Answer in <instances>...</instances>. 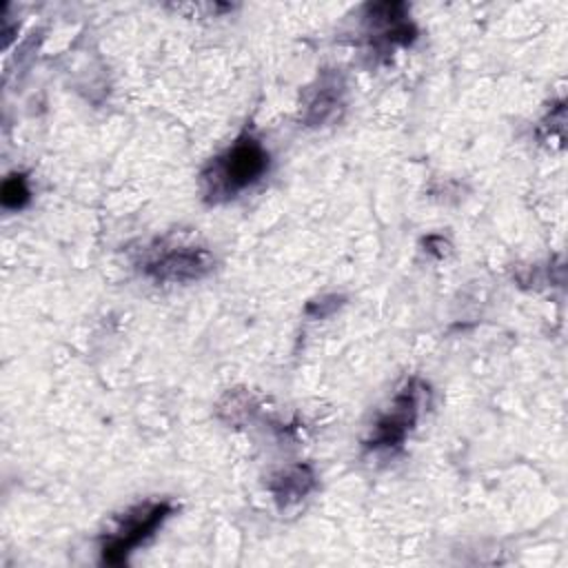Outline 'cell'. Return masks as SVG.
Here are the masks:
<instances>
[{
	"instance_id": "cell-1",
	"label": "cell",
	"mask_w": 568,
	"mask_h": 568,
	"mask_svg": "<svg viewBox=\"0 0 568 568\" xmlns=\"http://www.w3.org/2000/svg\"><path fill=\"white\" fill-rule=\"evenodd\" d=\"M268 169V153L253 135L237 138L202 173L206 197L229 200L255 184Z\"/></svg>"
},
{
	"instance_id": "cell-2",
	"label": "cell",
	"mask_w": 568,
	"mask_h": 568,
	"mask_svg": "<svg viewBox=\"0 0 568 568\" xmlns=\"http://www.w3.org/2000/svg\"><path fill=\"white\" fill-rule=\"evenodd\" d=\"M169 513L171 504L166 501H146L126 510L102 544V561L113 566L122 564L126 555L166 519Z\"/></svg>"
},
{
	"instance_id": "cell-3",
	"label": "cell",
	"mask_w": 568,
	"mask_h": 568,
	"mask_svg": "<svg viewBox=\"0 0 568 568\" xmlns=\"http://www.w3.org/2000/svg\"><path fill=\"white\" fill-rule=\"evenodd\" d=\"M213 266V255L204 248H171L144 264V273L155 282H189L206 275Z\"/></svg>"
},
{
	"instance_id": "cell-4",
	"label": "cell",
	"mask_w": 568,
	"mask_h": 568,
	"mask_svg": "<svg viewBox=\"0 0 568 568\" xmlns=\"http://www.w3.org/2000/svg\"><path fill=\"white\" fill-rule=\"evenodd\" d=\"M415 415H417V388H415V382H410L395 397L393 408L377 419L375 433L368 439V448L399 446L404 442L408 428L413 426Z\"/></svg>"
},
{
	"instance_id": "cell-5",
	"label": "cell",
	"mask_w": 568,
	"mask_h": 568,
	"mask_svg": "<svg viewBox=\"0 0 568 568\" xmlns=\"http://www.w3.org/2000/svg\"><path fill=\"white\" fill-rule=\"evenodd\" d=\"M313 484H315V475L308 466H293L273 479L271 490L277 497V501L291 504L302 499L313 488Z\"/></svg>"
},
{
	"instance_id": "cell-6",
	"label": "cell",
	"mask_w": 568,
	"mask_h": 568,
	"mask_svg": "<svg viewBox=\"0 0 568 568\" xmlns=\"http://www.w3.org/2000/svg\"><path fill=\"white\" fill-rule=\"evenodd\" d=\"M29 186L24 175H9L2 184V206L4 209H22L29 202Z\"/></svg>"
}]
</instances>
